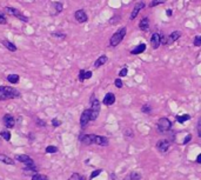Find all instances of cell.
Listing matches in <instances>:
<instances>
[{"label": "cell", "instance_id": "obj_1", "mask_svg": "<svg viewBox=\"0 0 201 180\" xmlns=\"http://www.w3.org/2000/svg\"><path fill=\"white\" fill-rule=\"evenodd\" d=\"M20 97V92L11 86H0V101Z\"/></svg>", "mask_w": 201, "mask_h": 180}, {"label": "cell", "instance_id": "obj_2", "mask_svg": "<svg viewBox=\"0 0 201 180\" xmlns=\"http://www.w3.org/2000/svg\"><path fill=\"white\" fill-rule=\"evenodd\" d=\"M126 33H127V28L126 27H121L120 29H118V31L111 37V39H109V46H111V47H117V46L123 40Z\"/></svg>", "mask_w": 201, "mask_h": 180}, {"label": "cell", "instance_id": "obj_3", "mask_svg": "<svg viewBox=\"0 0 201 180\" xmlns=\"http://www.w3.org/2000/svg\"><path fill=\"white\" fill-rule=\"evenodd\" d=\"M91 121H95L100 113V101L96 98L92 96L91 98Z\"/></svg>", "mask_w": 201, "mask_h": 180}, {"label": "cell", "instance_id": "obj_4", "mask_svg": "<svg viewBox=\"0 0 201 180\" xmlns=\"http://www.w3.org/2000/svg\"><path fill=\"white\" fill-rule=\"evenodd\" d=\"M157 127H158L159 132L165 133V132H168V131L172 130V123L168 118H160L158 124H157Z\"/></svg>", "mask_w": 201, "mask_h": 180}, {"label": "cell", "instance_id": "obj_5", "mask_svg": "<svg viewBox=\"0 0 201 180\" xmlns=\"http://www.w3.org/2000/svg\"><path fill=\"white\" fill-rule=\"evenodd\" d=\"M4 11H5L6 13H8L10 15H13V17H15V18H18V19H20V20L25 21V23H27V20H28L26 17H24V15L21 14L20 11L15 10V8H13V7H5V8H4Z\"/></svg>", "mask_w": 201, "mask_h": 180}, {"label": "cell", "instance_id": "obj_6", "mask_svg": "<svg viewBox=\"0 0 201 180\" xmlns=\"http://www.w3.org/2000/svg\"><path fill=\"white\" fill-rule=\"evenodd\" d=\"M157 150L161 153H166L168 150H169V146H171V142L167 140V139H160L158 142H157Z\"/></svg>", "mask_w": 201, "mask_h": 180}, {"label": "cell", "instance_id": "obj_7", "mask_svg": "<svg viewBox=\"0 0 201 180\" xmlns=\"http://www.w3.org/2000/svg\"><path fill=\"white\" fill-rule=\"evenodd\" d=\"M15 159H17L18 161L25 164L26 166H33V165H34V160H33L31 157H28L27 154H17V155H15Z\"/></svg>", "mask_w": 201, "mask_h": 180}, {"label": "cell", "instance_id": "obj_8", "mask_svg": "<svg viewBox=\"0 0 201 180\" xmlns=\"http://www.w3.org/2000/svg\"><path fill=\"white\" fill-rule=\"evenodd\" d=\"M91 121V110H85V111L81 113L80 117V125L82 128H85L88 123Z\"/></svg>", "mask_w": 201, "mask_h": 180}, {"label": "cell", "instance_id": "obj_9", "mask_svg": "<svg viewBox=\"0 0 201 180\" xmlns=\"http://www.w3.org/2000/svg\"><path fill=\"white\" fill-rule=\"evenodd\" d=\"M145 7H146V4H145L144 1L136 2V4H135V6H134L133 11H132V13H131V15H129V20H134V19L138 17L139 12H140L142 8H145Z\"/></svg>", "mask_w": 201, "mask_h": 180}, {"label": "cell", "instance_id": "obj_10", "mask_svg": "<svg viewBox=\"0 0 201 180\" xmlns=\"http://www.w3.org/2000/svg\"><path fill=\"white\" fill-rule=\"evenodd\" d=\"M74 18H75V20H77L78 23H80V24H84V23H86V21L88 20V17H87V14H86V12H85L84 10H78V11L74 13Z\"/></svg>", "mask_w": 201, "mask_h": 180}, {"label": "cell", "instance_id": "obj_11", "mask_svg": "<svg viewBox=\"0 0 201 180\" xmlns=\"http://www.w3.org/2000/svg\"><path fill=\"white\" fill-rule=\"evenodd\" d=\"M95 136L96 134H84L79 138V140L84 145H93L95 141Z\"/></svg>", "mask_w": 201, "mask_h": 180}, {"label": "cell", "instance_id": "obj_12", "mask_svg": "<svg viewBox=\"0 0 201 180\" xmlns=\"http://www.w3.org/2000/svg\"><path fill=\"white\" fill-rule=\"evenodd\" d=\"M2 123L7 128H13L14 125H15V120L11 114H5L4 118H2Z\"/></svg>", "mask_w": 201, "mask_h": 180}, {"label": "cell", "instance_id": "obj_13", "mask_svg": "<svg viewBox=\"0 0 201 180\" xmlns=\"http://www.w3.org/2000/svg\"><path fill=\"white\" fill-rule=\"evenodd\" d=\"M161 45L160 42V34L159 33H153L151 37V46L153 50H157Z\"/></svg>", "mask_w": 201, "mask_h": 180}, {"label": "cell", "instance_id": "obj_14", "mask_svg": "<svg viewBox=\"0 0 201 180\" xmlns=\"http://www.w3.org/2000/svg\"><path fill=\"white\" fill-rule=\"evenodd\" d=\"M115 102V96L112 93V92H109L107 93L105 98H104V100H102V104L105 105V106H111V105H113Z\"/></svg>", "mask_w": 201, "mask_h": 180}, {"label": "cell", "instance_id": "obj_15", "mask_svg": "<svg viewBox=\"0 0 201 180\" xmlns=\"http://www.w3.org/2000/svg\"><path fill=\"white\" fill-rule=\"evenodd\" d=\"M108 139L106 137H102V136H95V141L94 144L95 145H99V146H107L108 145Z\"/></svg>", "mask_w": 201, "mask_h": 180}, {"label": "cell", "instance_id": "obj_16", "mask_svg": "<svg viewBox=\"0 0 201 180\" xmlns=\"http://www.w3.org/2000/svg\"><path fill=\"white\" fill-rule=\"evenodd\" d=\"M146 44H139L136 47H134L133 50L131 51V54H141L142 52L146 51Z\"/></svg>", "mask_w": 201, "mask_h": 180}, {"label": "cell", "instance_id": "obj_17", "mask_svg": "<svg viewBox=\"0 0 201 180\" xmlns=\"http://www.w3.org/2000/svg\"><path fill=\"white\" fill-rule=\"evenodd\" d=\"M108 58L107 56H100L96 60H95V63H94V67L95 69H98V67H100V66H102V65H105L106 63H107Z\"/></svg>", "mask_w": 201, "mask_h": 180}, {"label": "cell", "instance_id": "obj_18", "mask_svg": "<svg viewBox=\"0 0 201 180\" xmlns=\"http://www.w3.org/2000/svg\"><path fill=\"white\" fill-rule=\"evenodd\" d=\"M139 28H140L141 31H148V28H149V19H148L147 17H146V18H142V19L140 20V23H139Z\"/></svg>", "mask_w": 201, "mask_h": 180}, {"label": "cell", "instance_id": "obj_19", "mask_svg": "<svg viewBox=\"0 0 201 180\" xmlns=\"http://www.w3.org/2000/svg\"><path fill=\"white\" fill-rule=\"evenodd\" d=\"M180 37H181V32H180V31H174V32H172V33L168 35V41H169V44H171V42H174L176 41L178 39H180Z\"/></svg>", "mask_w": 201, "mask_h": 180}, {"label": "cell", "instance_id": "obj_20", "mask_svg": "<svg viewBox=\"0 0 201 180\" xmlns=\"http://www.w3.org/2000/svg\"><path fill=\"white\" fill-rule=\"evenodd\" d=\"M1 44L8 50V51H11V52H15L17 51V46L14 45L13 42H11V41H8V40H2L1 41Z\"/></svg>", "mask_w": 201, "mask_h": 180}, {"label": "cell", "instance_id": "obj_21", "mask_svg": "<svg viewBox=\"0 0 201 180\" xmlns=\"http://www.w3.org/2000/svg\"><path fill=\"white\" fill-rule=\"evenodd\" d=\"M0 161L4 164H7V165H14V160L12 158L7 157L6 154H0Z\"/></svg>", "mask_w": 201, "mask_h": 180}, {"label": "cell", "instance_id": "obj_22", "mask_svg": "<svg viewBox=\"0 0 201 180\" xmlns=\"http://www.w3.org/2000/svg\"><path fill=\"white\" fill-rule=\"evenodd\" d=\"M6 80L11 84H18L19 80H20V77L18 74H8L7 78H6Z\"/></svg>", "mask_w": 201, "mask_h": 180}, {"label": "cell", "instance_id": "obj_23", "mask_svg": "<svg viewBox=\"0 0 201 180\" xmlns=\"http://www.w3.org/2000/svg\"><path fill=\"white\" fill-rule=\"evenodd\" d=\"M141 179V174L138 172H131L128 174L127 178H125V180H140Z\"/></svg>", "mask_w": 201, "mask_h": 180}, {"label": "cell", "instance_id": "obj_24", "mask_svg": "<svg viewBox=\"0 0 201 180\" xmlns=\"http://www.w3.org/2000/svg\"><path fill=\"white\" fill-rule=\"evenodd\" d=\"M190 119V115L189 114H182V115H176V121L180 123V124H184L185 121H187Z\"/></svg>", "mask_w": 201, "mask_h": 180}, {"label": "cell", "instance_id": "obj_25", "mask_svg": "<svg viewBox=\"0 0 201 180\" xmlns=\"http://www.w3.org/2000/svg\"><path fill=\"white\" fill-rule=\"evenodd\" d=\"M0 136L2 137L4 140H6V141H10V140H11V133H10L7 130H2V131L0 132Z\"/></svg>", "mask_w": 201, "mask_h": 180}, {"label": "cell", "instance_id": "obj_26", "mask_svg": "<svg viewBox=\"0 0 201 180\" xmlns=\"http://www.w3.org/2000/svg\"><path fill=\"white\" fill-rule=\"evenodd\" d=\"M141 112H142V113H145V114H149V113L152 112V106H151L149 104H145V105H142V107H141Z\"/></svg>", "mask_w": 201, "mask_h": 180}, {"label": "cell", "instance_id": "obj_27", "mask_svg": "<svg viewBox=\"0 0 201 180\" xmlns=\"http://www.w3.org/2000/svg\"><path fill=\"white\" fill-rule=\"evenodd\" d=\"M54 8H55V12H56V14H58V13H60V12L62 11L64 6H62V4H61V2L56 1V2H54Z\"/></svg>", "mask_w": 201, "mask_h": 180}, {"label": "cell", "instance_id": "obj_28", "mask_svg": "<svg viewBox=\"0 0 201 180\" xmlns=\"http://www.w3.org/2000/svg\"><path fill=\"white\" fill-rule=\"evenodd\" d=\"M51 35L54 37V38H59V39H65L66 38V34L62 33V32H53Z\"/></svg>", "mask_w": 201, "mask_h": 180}, {"label": "cell", "instance_id": "obj_29", "mask_svg": "<svg viewBox=\"0 0 201 180\" xmlns=\"http://www.w3.org/2000/svg\"><path fill=\"white\" fill-rule=\"evenodd\" d=\"M32 180H48V178H47L46 175H44V174L37 173V174H34V175L32 177Z\"/></svg>", "mask_w": 201, "mask_h": 180}, {"label": "cell", "instance_id": "obj_30", "mask_svg": "<svg viewBox=\"0 0 201 180\" xmlns=\"http://www.w3.org/2000/svg\"><path fill=\"white\" fill-rule=\"evenodd\" d=\"M68 180H85V178H84L81 174H79V173H73V174L69 177Z\"/></svg>", "mask_w": 201, "mask_h": 180}, {"label": "cell", "instance_id": "obj_31", "mask_svg": "<svg viewBox=\"0 0 201 180\" xmlns=\"http://www.w3.org/2000/svg\"><path fill=\"white\" fill-rule=\"evenodd\" d=\"M167 0H152L151 1V4H149V7H155V6H158V5H160V4H163V2H166Z\"/></svg>", "mask_w": 201, "mask_h": 180}, {"label": "cell", "instance_id": "obj_32", "mask_svg": "<svg viewBox=\"0 0 201 180\" xmlns=\"http://www.w3.org/2000/svg\"><path fill=\"white\" fill-rule=\"evenodd\" d=\"M193 45H194L195 47H200L201 46V35H195V37H194Z\"/></svg>", "mask_w": 201, "mask_h": 180}, {"label": "cell", "instance_id": "obj_33", "mask_svg": "<svg viewBox=\"0 0 201 180\" xmlns=\"http://www.w3.org/2000/svg\"><path fill=\"white\" fill-rule=\"evenodd\" d=\"M55 152H58V148L55 147V146H52V145H50V146H47L46 147V153H55Z\"/></svg>", "mask_w": 201, "mask_h": 180}, {"label": "cell", "instance_id": "obj_34", "mask_svg": "<svg viewBox=\"0 0 201 180\" xmlns=\"http://www.w3.org/2000/svg\"><path fill=\"white\" fill-rule=\"evenodd\" d=\"M160 42H161V45H167V44H169V41H168V37L165 35V34L160 35Z\"/></svg>", "mask_w": 201, "mask_h": 180}, {"label": "cell", "instance_id": "obj_35", "mask_svg": "<svg viewBox=\"0 0 201 180\" xmlns=\"http://www.w3.org/2000/svg\"><path fill=\"white\" fill-rule=\"evenodd\" d=\"M101 172H102V169H95V171H93L92 174H91V177H90V179H93V178H95V177H98Z\"/></svg>", "mask_w": 201, "mask_h": 180}, {"label": "cell", "instance_id": "obj_36", "mask_svg": "<svg viewBox=\"0 0 201 180\" xmlns=\"http://www.w3.org/2000/svg\"><path fill=\"white\" fill-rule=\"evenodd\" d=\"M114 85L117 86V88H121V87L123 86V84H122V80H121L120 78H117V79H115V81H114Z\"/></svg>", "mask_w": 201, "mask_h": 180}, {"label": "cell", "instance_id": "obj_37", "mask_svg": "<svg viewBox=\"0 0 201 180\" xmlns=\"http://www.w3.org/2000/svg\"><path fill=\"white\" fill-rule=\"evenodd\" d=\"M127 73H128V69L127 67H122L121 71L119 72V77H125V75H127Z\"/></svg>", "mask_w": 201, "mask_h": 180}, {"label": "cell", "instance_id": "obj_38", "mask_svg": "<svg viewBox=\"0 0 201 180\" xmlns=\"http://www.w3.org/2000/svg\"><path fill=\"white\" fill-rule=\"evenodd\" d=\"M196 130H198V136L201 138V117L198 120V125H196Z\"/></svg>", "mask_w": 201, "mask_h": 180}, {"label": "cell", "instance_id": "obj_39", "mask_svg": "<svg viewBox=\"0 0 201 180\" xmlns=\"http://www.w3.org/2000/svg\"><path fill=\"white\" fill-rule=\"evenodd\" d=\"M190 140H192V134H187L184 139V141H182V145H187Z\"/></svg>", "mask_w": 201, "mask_h": 180}, {"label": "cell", "instance_id": "obj_40", "mask_svg": "<svg viewBox=\"0 0 201 180\" xmlns=\"http://www.w3.org/2000/svg\"><path fill=\"white\" fill-rule=\"evenodd\" d=\"M85 80V69H80V72H79V81H84Z\"/></svg>", "mask_w": 201, "mask_h": 180}, {"label": "cell", "instance_id": "obj_41", "mask_svg": "<svg viewBox=\"0 0 201 180\" xmlns=\"http://www.w3.org/2000/svg\"><path fill=\"white\" fill-rule=\"evenodd\" d=\"M92 74H93V73H92L91 71H85V80H86V79H91V78H92Z\"/></svg>", "mask_w": 201, "mask_h": 180}, {"label": "cell", "instance_id": "obj_42", "mask_svg": "<svg viewBox=\"0 0 201 180\" xmlns=\"http://www.w3.org/2000/svg\"><path fill=\"white\" fill-rule=\"evenodd\" d=\"M0 24H1V25L7 24V20H6V18H5V15H4V14H0Z\"/></svg>", "mask_w": 201, "mask_h": 180}, {"label": "cell", "instance_id": "obj_43", "mask_svg": "<svg viewBox=\"0 0 201 180\" xmlns=\"http://www.w3.org/2000/svg\"><path fill=\"white\" fill-rule=\"evenodd\" d=\"M52 125H53L54 127H59V126L61 125V121L58 120V119H53V120H52Z\"/></svg>", "mask_w": 201, "mask_h": 180}, {"label": "cell", "instance_id": "obj_44", "mask_svg": "<svg viewBox=\"0 0 201 180\" xmlns=\"http://www.w3.org/2000/svg\"><path fill=\"white\" fill-rule=\"evenodd\" d=\"M125 136H127V137H131V138H132V137L134 136L133 131H132V130H126V131H125Z\"/></svg>", "mask_w": 201, "mask_h": 180}, {"label": "cell", "instance_id": "obj_45", "mask_svg": "<svg viewBox=\"0 0 201 180\" xmlns=\"http://www.w3.org/2000/svg\"><path fill=\"white\" fill-rule=\"evenodd\" d=\"M37 123L40 125V127H45V126H46V123L42 121V120H40V119H37Z\"/></svg>", "mask_w": 201, "mask_h": 180}, {"label": "cell", "instance_id": "obj_46", "mask_svg": "<svg viewBox=\"0 0 201 180\" xmlns=\"http://www.w3.org/2000/svg\"><path fill=\"white\" fill-rule=\"evenodd\" d=\"M196 163H198V164H201V153L196 157Z\"/></svg>", "mask_w": 201, "mask_h": 180}, {"label": "cell", "instance_id": "obj_47", "mask_svg": "<svg viewBox=\"0 0 201 180\" xmlns=\"http://www.w3.org/2000/svg\"><path fill=\"white\" fill-rule=\"evenodd\" d=\"M166 13H167V15H168V17H171V15H172V10H169V8H168V10L166 11Z\"/></svg>", "mask_w": 201, "mask_h": 180}]
</instances>
